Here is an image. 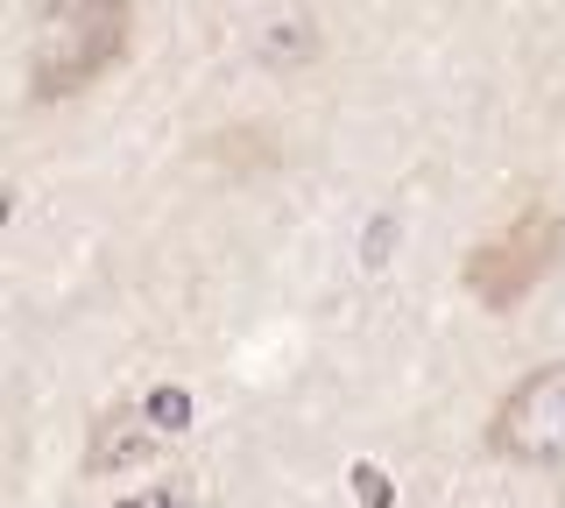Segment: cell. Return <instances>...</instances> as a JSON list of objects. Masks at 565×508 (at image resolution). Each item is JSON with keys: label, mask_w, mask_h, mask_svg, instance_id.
I'll use <instances>...</instances> for the list:
<instances>
[{"label": "cell", "mask_w": 565, "mask_h": 508, "mask_svg": "<svg viewBox=\"0 0 565 508\" xmlns=\"http://www.w3.org/2000/svg\"><path fill=\"white\" fill-rule=\"evenodd\" d=\"M128 43V0H43V29H35V99L85 93Z\"/></svg>", "instance_id": "1"}, {"label": "cell", "mask_w": 565, "mask_h": 508, "mask_svg": "<svg viewBox=\"0 0 565 508\" xmlns=\"http://www.w3.org/2000/svg\"><path fill=\"white\" fill-rule=\"evenodd\" d=\"M494 452L516 466H565V360L523 375L494 410Z\"/></svg>", "instance_id": "2"}, {"label": "cell", "mask_w": 565, "mask_h": 508, "mask_svg": "<svg viewBox=\"0 0 565 508\" xmlns=\"http://www.w3.org/2000/svg\"><path fill=\"white\" fill-rule=\"evenodd\" d=\"M558 240H565V226H558L552 213L516 219L509 234H494V240H481V248H473V261H467V290L481 296L488 311H509V304H516V296L537 283L544 269H552Z\"/></svg>", "instance_id": "3"}, {"label": "cell", "mask_w": 565, "mask_h": 508, "mask_svg": "<svg viewBox=\"0 0 565 508\" xmlns=\"http://www.w3.org/2000/svg\"><path fill=\"white\" fill-rule=\"evenodd\" d=\"M156 431L149 410H106L93 424V445H85V473H120V466H141L156 452Z\"/></svg>", "instance_id": "4"}, {"label": "cell", "mask_w": 565, "mask_h": 508, "mask_svg": "<svg viewBox=\"0 0 565 508\" xmlns=\"http://www.w3.org/2000/svg\"><path fill=\"white\" fill-rule=\"evenodd\" d=\"M311 50H318V36H311L305 22H276L269 36H262V64H269V72H276V64L290 72V64H305Z\"/></svg>", "instance_id": "5"}, {"label": "cell", "mask_w": 565, "mask_h": 508, "mask_svg": "<svg viewBox=\"0 0 565 508\" xmlns=\"http://www.w3.org/2000/svg\"><path fill=\"white\" fill-rule=\"evenodd\" d=\"M141 410H149V424L163 431V437L191 431V396L184 389H149V396H141Z\"/></svg>", "instance_id": "6"}, {"label": "cell", "mask_w": 565, "mask_h": 508, "mask_svg": "<svg viewBox=\"0 0 565 508\" xmlns=\"http://www.w3.org/2000/svg\"><path fill=\"white\" fill-rule=\"evenodd\" d=\"M353 495H361V508H388V501H396V487H388L382 480V466H353Z\"/></svg>", "instance_id": "7"}, {"label": "cell", "mask_w": 565, "mask_h": 508, "mask_svg": "<svg viewBox=\"0 0 565 508\" xmlns=\"http://www.w3.org/2000/svg\"><path fill=\"white\" fill-rule=\"evenodd\" d=\"M114 508H184V495H177V487H149V495H128Z\"/></svg>", "instance_id": "8"}]
</instances>
